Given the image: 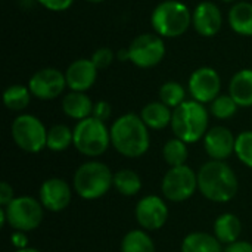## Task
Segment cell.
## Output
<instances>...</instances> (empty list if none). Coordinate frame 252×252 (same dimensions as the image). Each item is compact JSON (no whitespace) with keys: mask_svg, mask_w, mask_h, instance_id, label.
Here are the masks:
<instances>
[{"mask_svg":"<svg viewBox=\"0 0 252 252\" xmlns=\"http://www.w3.org/2000/svg\"><path fill=\"white\" fill-rule=\"evenodd\" d=\"M111 145L127 158H139L149 149V128L137 114H124L117 118L111 128Z\"/></svg>","mask_w":252,"mask_h":252,"instance_id":"6da1fadb","label":"cell"},{"mask_svg":"<svg viewBox=\"0 0 252 252\" xmlns=\"http://www.w3.org/2000/svg\"><path fill=\"white\" fill-rule=\"evenodd\" d=\"M238 177L224 161L211 159L198 171V189L213 202L232 201L238 193Z\"/></svg>","mask_w":252,"mask_h":252,"instance_id":"7a4b0ae2","label":"cell"},{"mask_svg":"<svg viewBox=\"0 0 252 252\" xmlns=\"http://www.w3.org/2000/svg\"><path fill=\"white\" fill-rule=\"evenodd\" d=\"M208 121L210 114L204 103L190 99L173 109L171 128L177 139L186 143H195L207 134Z\"/></svg>","mask_w":252,"mask_h":252,"instance_id":"3957f363","label":"cell"},{"mask_svg":"<svg viewBox=\"0 0 252 252\" xmlns=\"http://www.w3.org/2000/svg\"><path fill=\"white\" fill-rule=\"evenodd\" d=\"M151 25L162 38L182 37L192 27V12L179 0H164L152 10Z\"/></svg>","mask_w":252,"mask_h":252,"instance_id":"277c9868","label":"cell"},{"mask_svg":"<svg viewBox=\"0 0 252 252\" xmlns=\"http://www.w3.org/2000/svg\"><path fill=\"white\" fill-rule=\"evenodd\" d=\"M114 174L109 167L99 161L81 164L74 174V190L83 199L93 201L102 198L112 186Z\"/></svg>","mask_w":252,"mask_h":252,"instance_id":"5b68a950","label":"cell"},{"mask_svg":"<svg viewBox=\"0 0 252 252\" xmlns=\"http://www.w3.org/2000/svg\"><path fill=\"white\" fill-rule=\"evenodd\" d=\"M74 130V146L86 157H100L111 145V131L103 121L89 117L77 123Z\"/></svg>","mask_w":252,"mask_h":252,"instance_id":"8992f818","label":"cell"},{"mask_svg":"<svg viewBox=\"0 0 252 252\" xmlns=\"http://www.w3.org/2000/svg\"><path fill=\"white\" fill-rule=\"evenodd\" d=\"M16 146L28 154H37L47 148V130L44 124L31 114L18 115L10 127Z\"/></svg>","mask_w":252,"mask_h":252,"instance_id":"52a82bcc","label":"cell"},{"mask_svg":"<svg viewBox=\"0 0 252 252\" xmlns=\"http://www.w3.org/2000/svg\"><path fill=\"white\" fill-rule=\"evenodd\" d=\"M43 205L32 196H18L7 207L4 214L7 224L19 232H31L37 229L43 220Z\"/></svg>","mask_w":252,"mask_h":252,"instance_id":"ba28073f","label":"cell"},{"mask_svg":"<svg viewBox=\"0 0 252 252\" xmlns=\"http://www.w3.org/2000/svg\"><path fill=\"white\" fill-rule=\"evenodd\" d=\"M130 62L142 69L157 66L165 56V43L157 32H143L134 37L128 46Z\"/></svg>","mask_w":252,"mask_h":252,"instance_id":"9c48e42d","label":"cell"},{"mask_svg":"<svg viewBox=\"0 0 252 252\" xmlns=\"http://www.w3.org/2000/svg\"><path fill=\"white\" fill-rule=\"evenodd\" d=\"M198 189V173L188 165L171 167L161 183L164 196L171 202H183L189 199Z\"/></svg>","mask_w":252,"mask_h":252,"instance_id":"30bf717a","label":"cell"},{"mask_svg":"<svg viewBox=\"0 0 252 252\" xmlns=\"http://www.w3.org/2000/svg\"><path fill=\"white\" fill-rule=\"evenodd\" d=\"M66 87L65 72L52 66L35 71L28 81L31 94L40 100H53L59 97Z\"/></svg>","mask_w":252,"mask_h":252,"instance_id":"8fae6325","label":"cell"},{"mask_svg":"<svg viewBox=\"0 0 252 252\" xmlns=\"http://www.w3.org/2000/svg\"><path fill=\"white\" fill-rule=\"evenodd\" d=\"M188 87L193 100L199 103H211L217 96H220L221 78L214 68L201 66L190 74Z\"/></svg>","mask_w":252,"mask_h":252,"instance_id":"7c38bea8","label":"cell"},{"mask_svg":"<svg viewBox=\"0 0 252 252\" xmlns=\"http://www.w3.org/2000/svg\"><path fill=\"white\" fill-rule=\"evenodd\" d=\"M134 214L140 227L146 230H158L167 223L168 208L162 198L148 195L137 202Z\"/></svg>","mask_w":252,"mask_h":252,"instance_id":"4fadbf2b","label":"cell"},{"mask_svg":"<svg viewBox=\"0 0 252 252\" xmlns=\"http://www.w3.org/2000/svg\"><path fill=\"white\" fill-rule=\"evenodd\" d=\"M192 27L202 37H214L223 27V13L213 1H201L192 10Z\"/></svg>","mask_w":252,"mask_h":252,"instance_id":"5bb4252c","label":"cell"},{"mask_svg":"<svg viewBox=\"0 0 252 252\" xmlns=\"http://www.w3.org/2000/svg\"><path fill=\"white\" fill-rule=\"evenodd\" d=\"M71 198L72 195L69 185L58 177L44 180L38 190V199L41 205L52 213H59L65 210L69 205Z\"/></svg>","mask_w":252,"mask_h":252,"instance_id":"9a60e30c","label":"cell"},{"mask_svg":"<svg viewBox=\"0 0 252 252\" xmlns=\"http://www.w3.org/2000/svg\"><path fill=\"white\" fill-rule=\"evenodd\" d=\"M236 137L233 133L223 126H216L208 128L207 134L204 136V148L211 159L224 161L235 152Z\"/></svg>","mask_w":252,"mask_h":252,"instance_id":"2e32d148","label":"cell"},{"mask_svg":"<svg viewBox=\"0 0 252 252\" xmlns=\"http://www.w3.org/2000/svg\"><path fill=\"white\" fill-rule=\"evenodd\" d=\"M97 68L92 62V59H75L71 62L65 71L66 86L71 92H87L97 78Z\"/></svg>","mask_w":252,"mask_h":252,"instance_id":"e0dca14e","label":"cell"},{"mask_svg":"<svg viewBox=\"0 0 252 252\" xmlns=\"http://www.w3.org/2000/svg\"><path fill=\"white\" fill-rule=\"evenodd\" d=\"M94 103L84 92H69L62 99V111L66 117L81 121L93 114Z\"/></svg>","mask_w":252,"mask_h":252,"instance_id":"ac0fdd59","label":"cell"},{"mask_svg":"<svg viewBox=\"0 0 252 252\" xmlns=\"http://www.w3.org/2000/svg\"><path fill=\"white\" fill-rule=\"evenodd\" d=\"M229 94L241 108L252 106V68L238 71L229 83Z\"/></svg>","mask_w":252,"mask_h":252,"instance_id":"d6986e66","label":"cell"},{"mask_svg":"<svg viewBox=\"0 0 252 252\" xmlns=\"http://www.w3.org/2000/svg\"><path fill=\"white\" fill-rule=\"evenodd\" d=\"M227 21L233 32L242 37H252V3L236 1L229 10Z\"/></svg>","mask_w":252,"mask_h":252,"instance_id":"ffe728a7","label":"cell"},{"mask_svg":"<svg viewBox=\"0 0 252 252\" xmlns=\"http://www.w3.org/2000/svg\"><path fill=\"white\" fill-rule=\"evenodd\" d=\"M140 117L143 123L148 126V128L152 130H162L167 126H171V118H173V109L168 108L165 103L161 100L157 102H149L143 106Z\"/></svg>","mask_w":252,"mask_h":252,"instance_id":"44dd1931","label":"cell"},{"mask_svg":"<svg viewBox=\"0 0 252 252\" xmlns=\"http://www.w3.org/2000/svg\"><path fill=\"white\" fill-rule=\"evenodd\" d=\"M214 236L223 244V245H230L236 241H239L241 232H242V224L241 220L230 213L221 214L217 217L214 221Z\"/></svg>","mask_w":252,"mask_h":252,"instance_id":"7402d4cb","label":"cell"},{"mask_svg":"<svg viewBox=\"0 0 252 252\" xmlns=\"http://www.w3.org/2000/svg\"><path fill=\"white\" fill-rule=\"evenodd\" d=\"M223 244L210 233L193 232L182 242V252H223Z\"/></svg>","mask_w":252,"mask_h":252,"instance_id":"603a6c76","label":"cell"},{"mask_svg":"<svg viewBox=\"0 0 252 252\" xmlns=\"http://www.w3.org/2000/svg\"><path fill=\"white\" fill-rule=\"evenodd\" d=\"M112 186L124 196H134L142 189V179L136 171L123 168L114 174Z\"/></svg>","mask_w":252,"mask_h":252,"instance_id":"cb8c5ba5","label":"cell"},{"mask_svg":"<svg viewBox=\"0 0 252 252\" xmlns=\"http://www.w3.org/2000/svg\"><path fill=\"white\" fill-rule=\"evenodd\" d=\"M74 145V130L65 124H55L47 130V149L62 152Z\"/></svg>","mask_w":252,"mask_h":252,"instance_id":"d4e9b609","label":"cell"},{"mask_svg":"<svg viewBox=\"0 0 252 252\" xmlns=\"http://www.w3.org/2000/svg\"><path fill=\"white\" fill-rule=\"evenodd\" d=\"M31 96L28 86L12 84L3 92V103L10 111H24L30 105Z\"/></svg>","mask_w":252,"mask_h":252,"instance_id":"484cf974","label":"cell"},{"mask_svg":"<svg viewBox=\"0 0 252 252\" xmlns=\"http://www.w3.org/2000/svg\"><path fill=\"white\" fill-rule=\"evenodd\" d=\"M121 252H155V245L146 232L130 230L121 241Z\"/></svg>","mask_w":252,"mask_h":252,"instance_id":"4316f807","label":"cell"},{"mask_svg":"<svg viewBox=\"0 0 252 252\" xmlns=\"http://www.w3.org/2000/svg\"><path fill=\"white\" fill-rule=\"evenodd\" d=\"M162 157H164V161L170 167L186 165V161H188V157H189L188 143L177 139V137L170 139L162 148Z\"/></svg>","mask_w":252,"mask_h":252,"instance_id":"83f0119b","label":"cell"},{"mask_svg":"<svg viewBox=\"0 0 252 252\" xmlns=\"http://www.w3.org/2000/svg\"><path fill=\"white\" fill-rule=\"evenodd\" d=\"M159 100L174 109L186 100V90L177 81H167L159 87Z\"/></svg>","mask_w":252,"mask_h":252,"instance_id":"f1b7e54d","label":"cell"},{"mask_svg":"<svg viewBox=\"0 0 252 252\" xmlns=\"http://www.w3.org/2000/svg\"><path fill=\"white\" fill-rule=\"evenodd\" d=\"M238 103L230 94H220L210 103V112L217 120H229L238 112Z\"/></svg>","mask_w":252,"mask_h":252,"instance_id":"f546056e","label":"cell"},{"mask_svg":"<svg viewBox=\"0 0 252 252\" xmlns=\"http://www.w3.org/2000/svg\"><path fill=\"white\" fill-rule=\"evenodd\" d=\"M235 154L241 162L252 168V130L242 131L236 137Z\"/></svg>","mask_w":252,"mask_h":252,"instance_id":"4dcf8cb0","label":"cell"},{"mask_svg":"<svg viewBox=\"0 0 252 252\" xmlns=\"http://www.w3.org/2000/svg\"><path fill=\"white\" fill-rule=\"evenodd\" d=\"M90 59H92V62L96 65L97 69H105V68H108V66L112 63V61L115 59V53H114L109 47H99L97 50L93 52V55H92Z\"/></svg>","mask_w":252,"mask_h":252,"instance_id":"1f68e13d","label":"cell"},{"mask_svg":"<svg viewBox=\"0 0 252 252\" xmlns=\"http://www.w3.org/2000/svg\"><path fill=\"white\" fill-rule=\"evenodd\" d=\"M111 114H112V108H111L109 102H106V100H97V102H94L92 117H94L99 121L106 123L109 120Z\"/></svg>","mask_w":252,"mask_h":252,"instance_id":"d6a6232c","label":"cell"},{"mask_svg":"<svg viewBox=\"0 0 252 252\" xmlns=\"http://www.w3.org/2000/svg\"><path fill=\"white\" fill-rule=\"evenodd\" d=\"M35 1L44 9L52 12H63L69 9L74 3V0H35Z\"/></svg>","mask_w":252,"mask_h":252,"instance_id":"836d02e7","label":"cell"},{"mask_svg":"<svg viewBox=\"0 0 252 252\" xmlns=\"http://www.w3.org/2000/svg\"><path fill=\"white\" fill-rule=\"evenodd\" d=\"M13 199H15L13 188L7 182H1V185H0V205H1V208L7 207Z\"/></svg>","mask_w":252,"mask_h":252,"instance_id":"e575fe53","label":"cell"},{"mask_svg":"<svg viewBox=\"0 0 252 252\" xmlns=\"http://www.w3.org/2000/svg\"><path fill=\"white\" fill-rule=\"evenodd\" d=\"M10 242H12V245H13L16 250H24V248H27L28 239H27L25 232L15 230V232L12 233V236H10Z\"/></svg>","mask_w":252,"mask_h":252,"instance_id":"d590c367","label":"cell"},{"mask_svg":"<svg viewBox=\"0 0 252 252\" xmlns=\"http://www.w3.org/2000/svg\"><path fill=\"white\" fill-rule=\"evenodd\" d=\"M223 252H252V244L247 241H236L230 245H226Z\"/></svg>","mask_w":252,"mask_h":252,"instance_id":"8d00e7d4","label":"cell"},{"mask_svg":"<svg viewBox=\"0 0 252 252\" xmlns=\"http://www.w3.org/2000/svg\"><path fill=\"white\" fill-rule=\"evenodd\" d=\"M115 58L121 62H130V52H128V47H124V49H120L117 53H115Z\"/></svg>","mask_w":252,"mask_h":252,"instance_id":"74e56055","label":"cell"},{"mask_svg":"<svg viewBox=\"0 0 252 252\" xmlns=\"http://www.w3.org/2000/svg\"><path fill=\"white\" fill-rule=\"evenodd\" d=\"M15 252H41L38 250H34V248H24V250H16Z\"/></svg>","mask_w":252,"mask_h":252,"instance_id":"f35d334b","label":"cell"},{"mask_svg":"<svg viewBox=\"0 0 252 252\" xmlns=\"http://www.w3.org/2000/svg\"><path fill=\"white\" fill-rule=\"evenodd\" d=\"M223 3H236L238 0H221Z\"/></svg>","mask_w":252,"mask_h":252,"instance_id":"ab89813d","label":"cell"},{"mask_svg":"<svg viewBox=\"0 0 252 252\" xmlns=\"http://www.w3.org/2000/svg\"><path fill=\"white\" fill-rule=\"evenodd\" d=\"M86 1H89V3H100L103 0H86Z\"/></svg>","mask_w":252,"mask_h":252,"instance_id":"60d3db41","label":"cell"}]
</instances>
